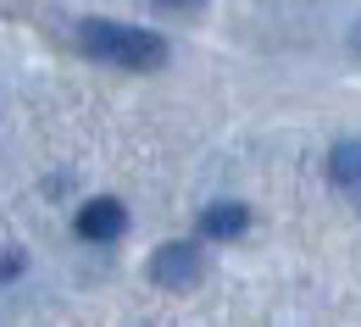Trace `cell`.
Instances as JSON below:
<instances>
[{"instance_id": "obj_1", "label": "cell", "mask_w": 361, "mask_h": 327, "mask_svg": "<svg viewBox=\"0 0 361 327\" xmlns=\"http://www.w3.org/2000/svg\"><path fill=\"white\" fill-rule=\"evenodd\" d=\"M78 45L100 61H111V67H128V72H150V67L167 61L161 34H145V28H128V23H84Z\"/></svg>"}, {"instance_id": "obj_2", "label": "cell", "mask_w": 361, "mask_h": 327, "mask_svg": "<svg viewBox=\"0 0 361 327\" xmlns=\"http://www.w3.org/2000/svg\"><path fill=\"white\" fill-rule=\"evenodd\" d=\"M150 278L161 283V288H189V283L200 278V250L195 244H161L150 255Z\"/></svg>"}, {"instance_id": "obj_3", "label": "cell", "mask_w": 361, "mask_h": 327, "mask_svg": "<svg viewBox=\"0 0 361 327\" xmlns=\"http://www.w3.org/2000/svg\"><path fill=\"white\" fill-rule=\"evenodd\" d=\"M123 228H128V211L117 200H90L78 211V238H90V244H106V238H117Z\"/></svg>"}, {"instance_id": "obj_4", "label": "cell", "mask_w": 361, "mask_h": 327, "mask_svg": "<svg viewBox=\"0 0 361 327\" xmlns=\"http://www.w3.org/2000/svg\"><path fill=\"white\" fill-rule=\"evenodd\" d=\"M245 222H250V211L233 205V200H217V205L200 211V233H206V238H239V233H245Z\"/></svg>"}, {"instance_id": "obj_5", "label": "cell", "mask_w": 361, "mask_h": 327, "mask_svg": "<svg viewBox=\"0 0 361 327\" xmlns=\"http://www.w3.org/2000/svg\"><path fill=\"white\" fill-rule=\"evenodd\" d=\"M328 178H334L339 188H361V139L334 144V155H328Z\"/></svg>"}, {"instance_id": "obj_6", "label": "cell", "mask_w": 361, "mask_h": 327, "mask_svg": "<svg viewBox=\"0 0 361 327\" xmlns=\"http://www.w3.org/2000/svg\"><path fill=\"white\" fill-rule=\"evenodd\" d=\"M23 272V255L17 250H0V278H17Z\"/></svg>"}, {"instance_id": "obj_7", "label": "cell", "mask_w": 361, "mask_h": 327, "mask_svg": "<svg viewBox=\"0 0 361 327\" xmlns=\"http://www.w3.org/2000/svg\"><path fill=\"white\" fill-rule=\"evenodd\" d=\"M167 6H189V0H167Z\"/></svg>"}]
</instances>
